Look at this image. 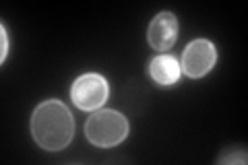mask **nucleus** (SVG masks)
<instances>
[{
	"label": "nucleus",
	"instance_id": "obj_8",
	"mask_svg": "<svg viewBox=\"0 0 248 165\" xmlns=\"http://www.w3.org/2000/svg\"><path fill=\"white\" fill-rule=\"evenodd\" d=\"M0 37H2V54H0V60H6V56H9V33H6V27H4V23L0 25Z\"/></svg>",
	"mask_w": 248,
	"mask_h": 165
},
{
	"label": "nucleus",
	"instance_id": "obj_5",
	"mask_svg": "<svg viewBox=\"0 0 248 165\" xmlns=\"http://www.w3.org/2000/svg\"><path fill=\"white\" fill-rule=\"evenodd\" d=\"M147 39L153 50H170L178 39V19L174 13L164 11L157 13L149 23L147 29Z\"/></svg>",
	"mask_w": 248,
	"mask_h": 165
},
{
	"label": "nucleus",
	"instance_id": "obj_7",
	"mask_svg": "<svg viewBox=\"0 0 248 165\" xmlns=\"http://www.w3.org/2000/svg\"><path fill=\"white\" fill-rule=\"evenodd\" d=\"M217 163H246V151H236V153H230V155H221Z\"/></svg>",
	"mask_w": 248,
	"mask_h": 165
},
{
	"label": "nucleus",
	"instance_id": "obj_3",
	"mask_svg": "<svg viewBox=\"0 0 248 165\" xmlns=\"http://www.w3.org/2000/svg\"><path fill=\"white\" fill-rule=\"evenodd\" d=\"M108 95H110V85L97 73L81 75L71 87L73 104L79 109H83V112H95V109H99L108 101Z\"/></svg>",
	"mask_w": 248,
	"mask_h": 165
},
{
	"label": "nucleus",
	"instance_id": "obj_6",
	"mask_svg": "<svg viewBox=\"0 0 248 165\" xmlns=\"http://www.w3.org/2000/svg\"><path fill=\"white\" fill-rule=\"evenodd\" d=\"M149 75L151 78L157 85H174L178 83V78L182 75V68H180V62L176 60V56H170V54H159L155 56L149 64Z\"/></svg>",
	"mask_w": 248,
	"mask_h": 165
},
{
	"label": "nucleus",
	"instance_id": "obj_2",
	"mask_svg": "<svg viewBox=\"0 0 248 165\" xmlns=\"http://www.w3.org/2000/svg\"><path fill=\"white\" fill-rule=\"evenodd\" d=\"M85 136L97 149H112L128 136V120L116 109H95L85 122Z\"/></svg>",
	"mask_w": 248,
	"mask_h": 165
},
{
	"label": "nucleus",
	"instance_id": "obj_4",
	"mask_svg": "<svg viewBox=\"0 0 248 165\" xmlns=\"http://www.w3.org/2000/svg\"><path fill=\"white\" fill-rule=\"evenodd\" d=\"M217 62V50L215 45L205 37L192 39V42L184 48L180 68L186 76L190 78H201L207 73H211Z\"/></svg>",
	"mask_w": 248,
	"mask_h": 165
},
{
	"label": "nucleus",
	"instance_id": "obj_1",
	"mask_svg": "<svg viewBox=\"0 0 248 165\" xmlns=\"http://www.w3.org/2000/svg\"><path fill=\"white\" fill-rule=\"evenodd\" d=\"M31 136L44 151H64L75 136V118L62 101L46 99L31 114Z\"/></svg>",
	"mask_w": 248,
	"mask_h": 165
}]
</instances>
